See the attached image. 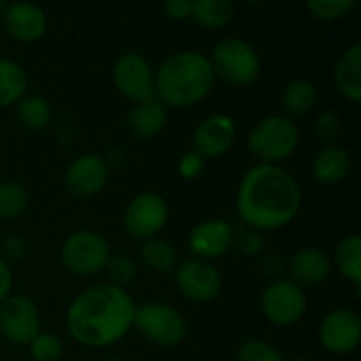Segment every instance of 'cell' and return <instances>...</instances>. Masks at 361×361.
<instances>
[{"instance_id":"obj_1","label":"cell","mask_w":361,"mask_h":361,"mask_svg":"<svg viewBox=\"0 0 361 361\" xmlns=\"http://www.w3.org/2000/svg\"><path fill=\"white\" fill-rule=\"evenodd\" d=\"M298 180L281 165L258 163L245 171L237 188V214L256 233L279 231L300 212Z\"/></svg>"},{"instance_id":"obj_2","label":"cell","mask_w":361,"mask_h":361,"mask_svg":"<svg viewBox=\"0 0 361 361\" xmlns=\"http://www.w3.org/2000/svg\"><path fill=\"white\" fill-rule=\"evenodd\" d=\"M135 307L137 305L123 288L95 283L70 302L66 311V328L82 347H112L133 328Z\"/></svg>"},{"instance_id":"obj_3","label":"cell","mask_w":361,"mask_h":361,"mask_svg":"<svg viewBox=\"0 0 361 361\" xmlns=\"http://www.w3.org/2000/svg\"><path fill=\"white\" fill-rule=\"evenodd\" d=\"M216 82L212 61L201 51H178L154 70L157 99L167 108H188L205 99Z\"/></svg>"},{"instance_id":"obj_4","label":"cell","mask_w":361,"mask_h":361,"mask_svg":"<svg viewBox=\"0 0 361 361\" xmlns=\"http://www.w3.org/2000/svg\"><path fill=\"white\" fill-rule=\"evenodd\" d=\"M300 144L298 125L286 114H269L260 118L247 133L250 152L264 165H279L290 159Z\"/></svg>"},{"instance_id":"obj_5","label":"cell","mask_w":361,"mask_h":361,"mask_svg":"<svg viewBox=\"0 0 361 361\" xmlns=\"http://www.w3.org/2000/svg\"><path fill=\"white\" fill-rule=\"evenodd\" d=\"M207 57L212 61L216 78H222L233 87L252 85L262 70V59L256 47L235 36L218 40L212 49V55Z\"/></svg>"},{"instance_id":"obj_6","label":"cell","mask_w":361,"mask_h":361,"mask_svg":"<svg viewBox=\"0 0 361 361\" xmlns=\"http://www.w3.org/2000/svg\"><path fill=\"white\" fill-rule=\"evenodd\" d=\"M133 328L152 345L176 347L186 338L184 315L165 302H144L135 307Z\"/></svg>"},{"instance_id":"obj_7","label":"cell","mask_w":361,"mask_h":361,"mask_svg":"<svg viewBox=\"0 0 361 361\" xmlns=\"http://www.w3.org/2000/svg\"><path fill=\"white\" fill-rule=\"evenodd\" d=\"M110 260V245L106 237L97 231H76L66 237L61 245L63 267L78 277H91L106 269Z\"/></svg>"},{"instance_id":"obj_8","label":"cell","mask_w":361,"mask_h":361,"mask_svg":"<svg viewBox=\"0 0 361 361\" xmlns=\"http://www.w3.org/2000/svg\"><path fill=\"white\" fill-rule=\"evenodd\" d=\"M169 218V205L159 192H140L135 195L123 216L125 233L137 241H148L159 237Z\"/></svg>"},{"instance_id":"obj_9","label":"cell","mask_w":361,"mask_h":361,"mask_svg":"<svg viewBox=\"0 0 361 361\" xmlns=\"http://www.w3.org/2000/svg\"><path fill=\"white\" fill-rule=\"evenodd\" d=\"M262 315L279 328L294 326L307 313V294L290 279H275L260 298Z\"/></svg>"},{"instance_id":"obj_10","label":"cell","mask_w":361,"mask_h":361,"mask_svg":"<svg viewBox=\"0 0 361 361\" xmlns=\"http://www.w3.org/2000/svg\"><path fill=\"white\" fill-rule=\"evenodd\" d=\"M112 80H114V87L118 89V93L135 104L157 97L154 68L144 55H140L135 51H127V53L118 55V59L114 61V68H112Z\"/></svg>"},{"instance_id":"obj_11","label":"cell","mask_w":361,"mask_h":361,"mask_svg":"<svg viewBox=\"0 0 361 361\" xmlns=\"http://www.w3.org/2000/svg\"><path fill=\"white\" fill-rule=\"evenodd\" d=\"M176 286L186 300L207 305L220 296L222 275L212 262L201 258H188L176 267Z\"/></svg>"},{"instance_id":"obj_12","label":"cell","mask_w":361,"mask_h":361,"mask_svg":"<svg viewBox=\"0 0 361 361\" xmlns=\"http://www.w3.org/2000/svg\"><path fill=\"white\" fill-rule=\"evenodd\" d=\"M40 332V311L27 296H8L0 305V334L13 345H30Z\"/></svg>"},{"instance_id":"obj_13","label":"cell","mask_w":361,"mask_h":361,"mask_svg":"<svg viewBox=\"0 0 361 361\" xmlns=\"http://www.w3.org/2000/svg\"><path fill=\"white\" fill-rule=\"evenodd\" d=\"M110 178V165L95 152H85L70 161L63 173V184L70 195L78 199H91L104 190Z\"/></svg>"},{"instance_id":"obj_14","label":"cell","mask_w":361,"mask_h":361,"mask_svg":"<svg viewBox=\"0 0 361 361\" xmlns=\"http://www.w3.org/2000/svg\"><path fill=\"white\" fill-rule=\"evenodd\" d=\"M319 343L334 355L353 353L361 343V319L351 309H334L319 324Z\"/></svg>"},{"instance_id":"obj_15","label":"cell","mask_w":361,"mask_h":361,"mask_svg":"<svg viewBox=\"0 0 361 361\" xmlns=\"http://www.w3.org/2000/svg\"><path fill=\"white\" fill-rule=\"evenodd\" d=\"M237 140V125L228 114H209L203 118L192 133V150L207 159L226 154Z\"/></svg>"},{"instance_id":"obj_16","label":"cell","mask_w":361,"mask_h":361,"mask_svg":"<svg viewBox=\"0 0 361 361\" xmlns=\"http://www.w3.org/2000/svg\"><path fill=\"white\" fill-rule=\"evenodd\" d=\"M233 239H235V228L231 222L222 218H209L199 222L190 231L188 247L195 254L192 258H201L209 262L214 258L224 256L233 247Z\"/></svg>"},{"instance_id":"obj_17","label":"cell","mask_w":361,"mask_h":361,"mask_svg":"<svg viewBox=\"0 0 361 361\" xmlns=\"http://www.w3.org/2000/svg\"><path fill=\"white\" fill-rule=\"evenodd\" d=\"M2 25L6 34L19 42L40 40L49 27L44 8L34 2H11L2 11Z\"/></svg>"},{"instance_id":"obj_18","label":"cell","mask_w":361,"mask_h":361,"mask_svg":"<svg viewBox=\"0 0 361 361\" xmlns=\"http://www.w3.org/2000/svg\"><path fill=\"white\" fill-rule=\"evenodd\" d=\"M288 273L290 281H294L298 288H315L330 277L332 260L326 250L307 245L292 254V258L288 260Z\"/></svg>"},{"instance_id":"obj_19","label":"cell","mask_w":361,"mask_h":361,"mask_svg":"<svg viewBox=\"0 0 361 361\" xmlns=\"http://www.w3.org/2000/svg\"><path fill=\"white\" fill-rule=\"evenodd\" d=\"M351 165H353V159H351L349 148L341 144H326L313 159L311 171L319 184L334 186L349 176Z\"/></svg>"},{"instance_id":"obj_20","label":"cell","mask_w":361,"mask_h":361,"mask_svg":"<svg viewBox=\"0 0 361 361\" xmlns=\"http://www.w3.org/2000/svg\"><path fill=\"white\" fill-rule=\"evenodd\" d=\"M167 121H169V108L163 106L157 97H152L133 104L127 116V127L135 137L152 140L165 129Z\"/></svg>"},{"instance_id":"obj_21","label":"cell","mask_w":361,"mask_h":361,"mask_svg":"<svg viewBox=\"0 0 361 361\" xmlns=\"http://www.w3.org/2000/svg\"><path fill=\"white\" fill-rule=\"evenodd\" d=\"M336 89L353 104L361 99V42H355L343 51L334 68Z\"/></svg>"},{"instance_id":"obj_22","label":"cell","mask_w":361,"mask_h":361,"mask_svg":"<svg viewBox=\"0 0 361 361\" xmlns=\"http://www.w3.org/2000/svg\"><path fill=\"white\" fill-rule=\"evenodd\" d=\"M317 104V87L309 78H292L286 82L283 93H281V106L286 110L288 118H298L305 116L307 112L313 110Z\"/></svg>"},{"instance_id":"obj_23","label":"cell","mask_w":361,"mask_h":361,"mask_svg":"<svg viewBox=\"0 0 361 361\" xmlns=\"http://www.w3.org/2000/svg\"><path fill=\"white\" fill-rule=\"evenodd\" d=\"M27 91V74L25 70L8 59L0 57V108L17 104Z\"/></svg>"},{"instance_id":"obj_24","label":"cell","mask_w":361,"mask_h":361,"mask_svg":"<svg viewBox=\"0 0 361 361\" xmlns=\"http://www.w3.org/2000/svg\"><path fill=\"white\" fill-rule=\"evenodd\" d=\"M235 17L233 0H197L192 2L190 19L207 30H220L228 25Z\"/></svg>"},{"instance_id":"obj_25","label":"cell","mask_w":361,"mask_h":361,"mask_svg":"<svg viewBox=\"0 0 361 361\" xmlns=\"http://www.w3.org/2000/svg\"><path fill=\"white\" fill-rule=\"evenodd\" d=\"M15 110H17V118L23 127L27 129H44L51 118H53V106L51 102L44 97V95H38V93H25L17 104H15Z\"/></svg>"},{"instance_id":"obj_26","label":"cell","mask_w":361,"mask_h":361,"mask_svg":"<svg viewBox=\"0 0 361 361\" xmlns=\"http://www.w3.org/2000/svg\"><path fill=\"white\" fill-rule=\"evenodd\" d=\"M334 260L338 271L343 273L345 279H349L353 283V288L360 290L361 286V237L360 235H349L345 237L336 252H334Z\"/></svg>"},{"instance_id":"obj_27","label":"cell","mask_w":361,"mask_h":361,"mask_svg":"<svg viewBox=\"0 0 361 361\" xmlns=\"http://www.w3.org/2000/svg\"><path fill=\"white\" fill-rule=\"evenodd\" d=\"M140 256H142V262L157 271V273H169L176 269L178 264V252L176 247L165 241V239H148V241H142V247H140Z\"/></svg>"},{"instance_id":"obj_28","label":"cell","mask_w":361,"mask_h":361,"mask_svg":"<svg viewBox=\"0 0 361 361\" xmlns=\"http://www.w3.org/2000/svg\"><path fill=\"white\" fill-rule=\"evenodd\" d=\"M30 197L23 184L15 180L0 182V220H15L27 209Z\"/></svg>"},{"instance_id":"obj_29","label":"cell","mask_w":361,"mask_h":361,"mask_svg":"<svg viewBox=\"0 0 361 361\" xmlns=\"http://www.w3.org/2000/svg\"><path fill=\"white\" fill-rule=\"evenodd\" d=\"M355 8V0H311L307 11L319 21H336L347 17Z\"/></svg>"},{"instance_id":"obj_30","label":"cell","mask_w":361,"mask_h":361,"mask_svg":"<svg viewBox=\"0 0 361 361\" xmlns=\"http://www.w3.org/2000/svg\"><path fill=\"white\" fill-rule=\"evenodd\" d=\"M27 349H30V355L34 361H59L61 353H63L61 341L55 334L42 332V330L30 341Z\"/></svg>"},{"instance_id":"obj_31","label":"cell","mask_w":361,"mask_h":361,"mask_svg":"<svg viewBox=\"0 0 361 361\" xmlns=\"http://www.w3.org/2000/svg\"><path fill=\"white\" fill-rule=\"evenodd\" d=\"M108 273V279H110V286H116V288H123L129 286L135 275H137V264L133 262V258L125 256V254H118V256H110L106 269Z\"/></svg>"},{"instance_id":"obj_32","label":"cell","mask_w":361,"mask_h":361,"mask_svg":"<svg viewBox=\"0 0 361 361\" xmlns=\"http://www.w3.org/2000/svg\"><path fill=\"white\" fill-rule=\"evenodd\" d=\"M235 361H286L281 351L271 345L269 341L262 338H252L247 343H243L237 351V360Z\"/></svg>"},{"instance_id":"obj_33","label":"cell","mask_w":361,"mask_h":361,"mask_svg":"<svg viewBox=\"0 0 361 361\" xmlns=\"http://www.w3.org/2000/svg\"><path fill=\"white\" fill-rule=\"evenodd\" d=\"M315 131H317L319 140L332 144V140L338 137V133H341V118H338V114L332 112V110H324L317 116V121H315Z\"/></svg>"},{"instance_id":"obj_34","label":"cell","mask_w":361,"mask_h":361,"mask_svg":"<svg viewBox=\"0 0 361 361\" xmlns=\"http://www.w3.org/2000/svg\"><path fill=\"white\" fill-rule=\"evenodd\" d=\"M203 169H205V159L199 157L195 150H188V152H184V154L178 159V173H180V178H184V180H195V178H199V176L203 173Z\"/></svg>"},{"instance_id":"obj_35","label":"cell","mask_w":361,"mask_h":361,"mask_svg":"<svg viewBox=\"0 0 361 361\" xmlns=\"http://www.w3.org/2000/svg\"><path fill=\"white\" fill-rule=\"evenodd\" d=\"M25 252H27V245L21 237L17 235H11V237H4L0 241V260H4L6 264H13V262H19L25 258Z\"/></svg>"},{"instance_id":"obj_36","label":"cell","mask_w":361,"mask_h":361,"mask_svg":"<svg viewBox=\"0 0 361 361\" xmlns=\"http://www.w3.org/2000/svg\"><path fill=\"white\" fill-rule=\"evenodd\" d=\"M235 243H237V247H239L243 254H247V256H256V254H260L262 247H264V239H262L260 233H256V231H247V233H241V235L235 233L233 245H235Z\"/></svg>"},{"instance_id":"obj_37","label":"cell","mask_w":361,"mask_h":361,"mask_svg":"<svg viewBox=\"0 0 361 361\" xmlns=\"http://www.w3.org/2000/svg\"><path fill=\"white\" fill-rule=\"evenodd\" d=\"M163 8L171 19H190V15H192V2L190 0H167L163 4Z\"/></svg>"},{"instance_id":"obj_38","label":"cell","mask_w":361,"mask_h":361,"mask_svg":"<svg viewBox=\"0 0 361 361\" xmlns=\"http://www.w3.org/2000/svg\"><path fill=\"white\" fill-rule=\"evenodd\" d=\"M11 290H13V273H11V267L0 260V305L11 296Z\"/></svg>"},{"instance_id":"obj_39","label":"cell","mask_w":361,"mask_h":361,"mask_svg":"<svg viewBox=\"0 0 361 361\" xmlns=\"http://www.w3.org/2000/svg\"><path fill=\"white\" fill-rule=\"evenodd\" d=\"M4 6H6V2H0V11H4Z\"/></svg>"},{"instance_id":"obj_40","label":"cell","mask_w":361,"mask_h":361,"mask_svg":"<svg viewBox=\"0 0 361 361\" xmlns=\"http://www.w3.org/2000/svg\"><path fill=\"white\" fill-rule=\"evenodd\" d=\"M104 361H123V360H118V357H110V360H104Z\"/></svg>"}]
</instances>
